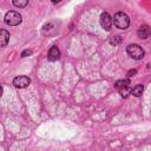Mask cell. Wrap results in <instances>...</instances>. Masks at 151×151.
Masks as SVG:
<instances>
[{
    "mask_svg": "<svg viewBox=\"0 0 151 151\" xmlns=\"http://www.w3.org/2000/svg\"><path fill=\"white\" fill-rule=\"evenodd\" d=\"M126 52H127V54H129L132 59H134V60H140V59H143V58H144V54H145L143 47H140V46L137 45V44H130V45L126 47Z\"/></svg>",
    "mask_w": 151,
    "mask_h": 151,
    "instance_id": "obj_2",
    "label": "cell"
},
{
    "mask_svg": "<svg viewBox=\"0 0 151 151\" xmlns=\"http://www.w3.org/2000/svg\"><path fill=\"white\" fill-rule=\"evenodd\" d=\"M31 84V79L26 76H19L13 79V85L18 88H25Z\"/></svg>",
    "mask_w": 151,
    "mask_h": 151,
    "instance_id": "obj_4",
    "label": "cell"
},
{
    "mask_svg": "<svg viewBox=\"0 0 151 151\" xmlns=\"http://www.w3.org/2000/svg\"><path fill=\"white\" fill-rule=\"evenodd\" d=\"M8 40H9V33L6 29H1V32H0V42H1V46L5 47L7 45V42H8Z\"/></svg>",
    "mask_w": 151,
    "mask_h": 151,
    "instance_id": "obj_8",
    "label": "cell"
},
{
    "mask_svg": "<svg viewBox=\"0 0 151 151\" xmlns=\"http://www.w3.org/2000/svg\"><path fill=\"white\" fill-rule=\"evenodd\" d=\"M113 24L119 29H125L130 25V18L124 12H118L113 17Z\"/></svg>",
    "mask_w": 151,
    "mask_h": 151,
    "instance_id": "obj_1",
    "label": "cell"
},
{
    "mask_svg": "<svg viewBox=\"0 0 151 151\" xmlns=\"http://www.w3.org/2000/svg\"><path fill=\"white\" fill-rule=\"evenodd\" d=\"M119 91V93H120V96L122 97H124V98H126L130 93H131V88H130V85H127V86H124V87H122L120 90H118Z\"/></svg>",
    "mask_w": 151,
    "mask_h": 151,
    "instance_id": "obj_11",
    "label": "cell"
},
{
    "mask_svg": "<svg viewBox=\"0 0 151 151\" xmlns=\"http://www.w3.org/2000/svg\"><path fill=\"white\" fill-rule=\"evenodd\" d=\"M127 85H130V80L129 79H120V80H118V81H116V88L117 90H120L122 87H124V86H127Z\"/></svg>",
    "mask_w": 151,
    "mask_h": 151,
    "instance_id": "obj_10",
    "label": "cell"
},
{
    "mask_svg": "<svg viewBox=\"0 0 151 151\" xmlns=\"http://www.w3.org/2000/svg\"><path fill=\"white\" fill-rule=\"evenodd\" d=\"M59 57H60V51H59V48H58L57 46H52V47L50 48V51H48V59L52 60V61H54V60L59 59Z\"/></svg>",
    "mask_w": 151,
    "mask_h": 151,
    "instance_id": "obj_7",
    "label": "cell"
},
{
    "mask_svg": "<svg viewBox=\"0 0 151 151\" xmlns=\"http://www.w3.org/2000/svg\"><path fill=\"white\" fill-rule=\"evenodd\" d=\"M122 41H123V38H122L120 35H113V37L110 38V44H111V45H118V44H120Z\"/></svg>",
    "mask_w": 151,
    "mask_h": 151,
    "instance_id": "obj_12",
    "label": "cell"
},
{
    "mask_svg": "<svg viewBox=\"0 0 151 151\" xmlns=\"http://www.w3.org/2000/svg\"><path fill=\"white\" fill-rule=\"evenodd\" d=\"M136 73H137L136 70H130V71L127 72V77H132V76H134Z\"/></svg>",
    "mask_w": 151,
    "mask_h": 151,
    "instance_id": "obj_15",
    "label": "cell"
},
{
    "mask_svg": "<svg viewBox=\"0 0 151 151\" xmlns=\"http://www.w3.org/2000/svg\"><path fill=\"white\" fill-rule=\"evenodd\" d=\"M100 25L105 31H110L112 27V18L110 17V14L107 12L101 13L100 15Z\"/></svg>",
    "mask_w": 151,
    "mask_h": 151,
    "instance_id": "obj_5",
    "label": "cell"
},
{
    "mask_svg": "<svg viewBox=\"0 0 151 151\" xmlns=\"http://www.w3.org/2000/svg\"><path fill=\"white\" fill-rule=\"evenodd\" d=\"M137 34H138V37H139L140 39H147V38L151 35V28H150L149 26H142V27L138 29Z\"/></svg>",
    "mask_w": 151,
    "mask_h": 151,
    "instance_id": "obj_6",
    "label": "cell"
},
{
    "mask_svg": "<svg viewBox=\"0 0 151 151\" xmlns=\"http://www.w3.org/2000/svg\"><path fill=\"white\" fill-rule=\"evenodd\" d=\"M31 53H32V51H31V50H25V51H24V52L21 53V57H22V58H25V57L29 55Z\"/></svg>",
    "mask_w": 151,
    "mask_h": 151,
    "instance_id": "obj_14",
    "label": "cell"
},
{
    "mask_svg": "<svg viewBox=\"0 0 151 151\" xmlns=\"http://www.w3.org/2000/svg\"><path fill=\"white\" fill-rule=\"evenodd\" d=\"M22 21L21 14L17 11H9L5 15V24L9 26H17Z\"/></svg>",
    "mask_w": 151,
    "mask_h": 151,
    "instance_id": "obj_3",
    "label": "cell"
},
{
    "mask_svg": "<svg viewBox=\"0 0 151 151\" xmlns=\"http://www.w3.org/2000/svg\"><path fill=\"white\" fill-rule=\"evenodd\" d=\"M131 93H132L134 97H139V96H142V93H143V85H140V84L136 85V86L132 88Z\"/></svg>",
    "mask_w": 151,
    "mask_h": 151,
    "instance_id": "obj_9",
    "label": "cell"
},
{
    "mask_svg": "<svg viewBox=\"0 0 151 151\" xmlns=\"http://www.w3.org/2000/svg\"><path fill=\"white\" fill-rule=\"evenodd\" d=\"M27 4H28V1L27 0H24V1H18V0H14L13 1V5L15 6V7H19V8H22V7H25V6H27Z\"/></svg>",
    "mask_w": 151,
    "mask_h": 151,
    "instance_id": "obj_13",
    "label": "cell"
}]
</instances>
